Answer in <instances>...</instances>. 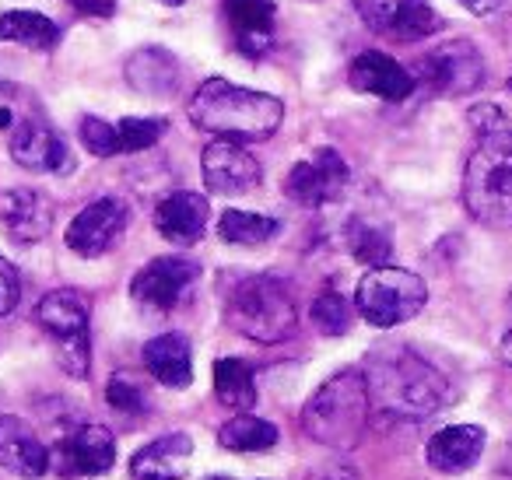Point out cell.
<instances>
[{
    "instance_id": "obj_1",
    "label": "cell",
    "mask_w": 512,
    "mask_h": 480,
    "mask_svg": "<svg viewBox=\"0 0 512 480\" xmlns=\"http://www.w3.org/2000/svg\"><path fill=\"white\" fill-rule=\"evenodd\" d=\"M365 386H369L372 410L397 421H421L446 407L449 382L432 361L414 354L411 347L386 344L365 358L362 365Z\"/></svg>"
},
{
    "instance_id": "obj_2",
    "label": "cell",
    "mask_w": 512,
    "mask_h": 480,
    "mask_svg": "<svg viewBox=\"0 0 512 480\" xmlns=\"http://www.w3.org/2000/svg\"><path fill=\"white\" fill-rule=\"evenodd\" d=\"M190 120L214 141L253 144L278 134L285 106L267 92L239 88L225 78H207L190 99Z\"/></svg>"
},
{
    "instance_id": "obj_3",
    "label": "cell",
    "mask_w": 512,
    "mask_h": 480,
    "mask_svg": "<svg viewBox=\"0 0 512 480\" xmlns=\"http://www.w3.org/2000/svg\"><path fill=\"white\" fill-rule=\"evenodd\" d=\"M463 204L484 228H512V127L509 120L477 130L463 169Z\"/></svg>"
},
{
    "instance_id": "obj_4",
    "label": "cell",
    "mask_w": 512,
    "mask_h": 480,
    "mask_svg": "<svg viewBox=\"0 0 512 480\" xmlns=\"http://www.w3.org/2000/svg\"><path fill=\"white\" fill-rule=\"evenodd\" d=\"M372 400L362 368H344L330 375L302 407V431L327 449L348 452L362 442L369 428Z\"/></svg>"
},
{
    "instance_id": "obj_5",
    "label": "cell",
    "mask_w": 512,
    "mask_h": 480,
    "mask_svg": "<svg viewBox=\"0 0 512 480\" xmlns=\"http://www.w3.org/2000/svg\"><path fill=\"white\" fill-rule=\"evenodd\" d=\"M225 316L242 337L256 340V344H281L285 337H292L295 323H299L292 291L271 274L242 277L228 291Z\"/></svg>"
},
{
    "instance_id": "obj_6",
    "label": "cell",
    "mask_w": 512,
    "mask_h": 480,
    "mask_svg": "<svg viewBox=\"0 0 512 480\" xmlns=\"http://www.w3.org/2000/svg\"><path fill=\"white\" fill-rule=\"evenodd\" d=\"M428 302V288L414 270L404 267H369V274L358 281L355 305L362 312L365 323L379 326V330H390L407 319H414Z\"/></svg>"
},
{
    "instance_id": "obj_7",
    "label": "cell",
    "mask_w": 512,
    "mask_h": 480,
    "mask_svg": "<svg viewBox=\"0 0 512 480\" xmlns=\"http://www.w3.org/2000/svg\"><path fill=\"white\" fill-rule=\"evenodd\" d=\"M43 333L57 347V361L71 379H85L92 368V333H88V305L78 291H50L36 305Z\"/></svg>"
},
{
    "instance_id": "obj_8",
    "label": "cell",
    "mask_w": 512,
    "mask_h": 480,
    "mask_svg": "<svg viewBox=\"0 0 512 480\" xmlns=\"http://www.w3.org/2000/svg\"><path fill=\"white\" fill-rule=\"evenodd\" d=\"M414 81L439 95H470L484 85V57L470 39H453L414 64Z\"/></svg>"
},
{
    "instance_id": "obj_9",
    "label": "cell",
    "mask_w": 512,
    "mask_h": 480,
    "mask_svg": "<svg viewBox=\"0 0 512 480\" xmlns=\"http://www.w3.org/2000/svg\"><path fill=\"white\" fill-rule=\"evenodd\" d=\"M372 32L397 43H418L442 29L439 11L428 0H351Z\"/></svg>"
},
{
    "instance_id": "obj_10",
    "label": "cell",
    "mask_w": 512,
    "mask_h": 480,
    "mask_svg": "<svg viewBox=\"0 0 512 480\" xmlns=\"http://www.w3.org/2000/svg\"><path fill=\"white\" fill-rule=\"evenodd\" d=\"M130 211L120 197H99L88 207H81L78 218L67 225L64 242L71 253L85 256V260H95V256H106L116 242L127 232Z\"/></svg>"
},
{
    "instance_id": "obj_11",
    "label": "cell",
    "mask_w": 512,
    "mask_h": 480,
    "mask_svg": "<svg viewBox=\"0 0 512 480\" xmlns=\"http://www.w3.org/2000/svg\"><path fill=\"white\" fill-rule=\"evenodd\" d=\"M351 183V169L334 148L313 151V158H302L285 179V193L302 207H327L344 197Z\"/></svg>"
},
{
    "instance_id": "obj_12",
    "label": "cell",
    "mask_w": 512,
    "mask_h": 480,
    "mask_svg": "<svg viewBox=\"0 0 512 480\" xmlns=\"http://www.w3.org/2000/svg\"><path fill=\"white\" fill-rule=\"evenodd\" d=\"M11 158H15L22 169H32V172H50V176H67V172H74L71 144H67L39 113L22 116L18 123H11Z\"/></svg>"
},
{
    "instance_id": "obj_13",
    "label": "cell",
    "mask_w": 512,
    "mask_h": 480,
    "mask_svg": "<svg viewBox=\"0 0 512 480\" xmlns=\"http://www.w3.org/2000/svg\"><path fill=\"white\" fill-rule=\"evenodd\" d=\"M197 277L200 263L186 260V256H158L134 274L130 295L141 305H151V309H172V305L183 302V295L197 284Z\"/></svg>"
},
{
    "instance_id": "obj_14",
    "label": "cell",
    "mask_w": 512,
    "mask_h": 480,
    "mask_svg": "<svg viewBox=\"0 0 512 480\" xmlns=\"http://www.w3.org/2000/svg\"><path fill=\"white\" fill-rule=\"evenodd\" d=\"M200 169H204V183L211 193H221V197H239V193H249L253 186H260L264 179V169L249 155L242 144L235 141H211L200 155Z\"/></svg>"
},
{
    "instance_id": "obj_15",
    "label": "cell",
    "mask_w": 512,
    "mask_h": 480,
    "mask_svg": "<svg viewBox=\"0 0 512 480\" xmlns=\"http://www.w3.org/2000/svg\"><path fill=\"white\" fill-rule=\"evenodd\" d=\"M113 463L116 438L102 424H81L60 442V470L67 477H99V473L113 470Z\"/></svg>"
},
{
    "instance_id": "obj_16",
    "label": "cell",
    "mask_w": 512,
    "mask_h": 480,
    "mask_svg": "<svg viewBox=\"0 0 512 480\" xmlns=\"http://www.w3.org/2000/svg\"><path fill=\"white\" fill-rule=\"evenodd\" d=\"M0 225L15 242H43L53 228V200L39 190H4L0 193Z\"/></svg>"
},
{
    "instance_id": "obj_17",
    "label": "cell",
    "mask_w": 512,
    "mask_h": 480,
    "mask_svg": "<svg viewBox=\"0 0 512 480\" xmlns=\"http://www.w3.org/2000/svg\"><path fill=\"white\" fill-rule=\"evenodd\" d=\"M0 466L22 480H36L50 470V449L22 417H0Z\"/></svg>"
},
{
    "instance_id": "obj_18",
    "label": "cell",
    "mask_w": 512,
    "mask_h": 480,
    "mask_svg": "<svg viewBox=\"0 0 512 480\" xmlns=\"http://www.w3.org/2000/svg\"><path fill=\"white\" fill-rule=\"evenodd\" d=\"M348 81L355 92L362 95H376V99H386V102H400L407 99V95L414 92V74L407 71L404 64H397L393 57H386V53H362V57H355V64H351L348 71Z\"/></svg>"
},
{
    "instance_id": "obj_19",
    "label": "cell",
    "mask_w": 512,
    "mask_h": 480,
    "mask_svg": "<svg viewBox=\"0 0 512 480\" xmlns=\"http://www.w3.org/2000/svg\"><path fill=\"white\" fill-rule=\"evenodd\" d=\"M193 438L186 431H169L155 438L130 459V477L134 480H183L190 473Z\"/></svg>"
},
{
    "instance_id": "obj_20",
    "label": "cell",
    "mask_w": 512,
    "mask_h": 480,
    "mask_svg": "<svg viewBox=\"0 0 512 480\" xmlns=\"http://www.w3.org/2000/svg\"><path fill=\"white\" fill-rule=\"evenodd\" d=\"M207 218H211V207L193 190L169 193V197L155 207L158 235L176 242V246H193V242H200V235H204V228H207Z\"/></svg>"
},
{
    "instance_id": "obj_21",
    "label": "cell",
    "mask_w": 512,
    "mask_h": 480,
    "mask_svg": "<svg viewBox=\"0 0 512 480\" xmlns=\"http://www.w3.org/2000/svg\"><path fill=\"white\" fill-rule=\"evenodd\" d=\"M484 452V428L477 424H449L435 431L425 445V459L439 473H467Z\"/></svg>"
},
{
    "instance_id": "obj_22",
    "label": "cell",
    "mask_w": 512,
    "mask_h": 480,
    "mask_svg": "<svg viewBox=\"0 0 512 480\" xmlns=\"http://www.w3.org/2000/svg\"><path fill=\"white\" fill-rule=\"evenodd\" d=\"M225 15L246 57H260L271 46L274 22H278V8L271 0H225Z\"/></svg>"
},
{
    "instance_id": "obj_23",
    "label": "cell",
    "mask_w": 512,
    "mask_h": 480,
    "mask_svg": "<svg viewBox=\"0 0 512 480\" xmlns=\"http://www.w3.org/2000/svg\"><path fill=\"white\" fill-rule=\"evenodd\" d=\"M144 368L155 382L172 389H186L193 382V358L190 344L179 333H162L144 344Z\"/></svg>"
},
{
    "instance_id": "obj_24",
    "label": "cell",
    "mask_w": 512,
    "mask_h": 480,
    "mask_svg": "<svg viewBox=\"0 0 512 480\" xmlns=\"http://www.w3.org/2000/svg\"><path fill=\"white\" fill-rule=\"evenodd\" d=\"M127 81L130 88L151 95V99H169L179 85V64L162 46H141L127 60Z\"/></svg>"
},
{
    "instance_id": "obj_25",
    "label": "cell",
    "mask_w": 512,
    "mask_h": 480,
    "mask_svg": "<svg viewBox=\"0 0 512 480\" xmlns=\"http://www.w3.org/2000/svg\"><path fill=\"white\" fill-rule=\"evenodd\" d=\"M64 39L60 25L39 11H4L0 15V43H18L29 50L50 53Z\"/></svg>"
},
{
    "instance_id": "obj_26",
    "label": "cell",
    "mask_w": 512,
    "mask_h": 480,
    "mask_svg": "<svg viewBox=\"0 0 512 480\" xmlns=\"http://www.w3.org/2000/svg\"><path fill=\"white\" fill-rule=\"evenodd\" d=\"M214 393L225 407L246 414L256 407V375L253 365L242 358H218L214 361Z\"/></svg>"
},
{
    "instance_id": "obj_27",
    "label": "cell",
    "mask_w": 512,
    "mask_h": 480,
    "mask_svg": "<svg viewBox=\"0 0 512 480\" xmlns=\"http://www.w3.org/2000/svg\"><path fill=\"white\" fill-rule=\"evenodd\" d=\"M218 442L221 449L232 452H267L278 445V428L264 417L253 414H235L232 421H225L218 428Z\"/></svg>"
},
{
    "instance_id": "obj_28",
    "label": "cell",
    "mask_w": 512,
    "mask_h": 480,
    "mask_svg": "<svg viewBox=\"0 0 512 480\" xmlns=\"http://www.w3.org/2000/svg\"><path fill=\"white\" fill-rule=\"evenodd\" d=\"M281 232V225L267 214L253 211H225L218 218V235L228 246H264Z\"/></svg>"
},
{
    "instance_id": "obj_29",
    "label": "cell",
    "mask_w": 512,
    "mask_h": 480,
    "mask_svg": "<svg viewBox=\"0 0 512 480\" xmlns=\"http://www.w3.org/2000/svg\"><path fill=\"white\" fill-rule=\"evenodd\" d=\"M169 130L165 120H151V116H127L116 123V137H120V155H134V151L155 148L162 134Z\"/></svg>"
},
{
    "instance_id": "obj_30",
    "label": "cell",
    "mask_w": 512,
    "mask_h": 480,
    "mask_svg": "<svg viewBox=\"0 0 512 480\" xmlns=\"http://www.w3.org/2000/svg\"><path fill=\"white\" fill-rule=\"evenodd\" d=\"M313 323L327 337H341V333L351 330V302L341 291H323L313 302Z\"/></svg>"
},
{
    "instance_id": "obj_31",
    "label": "cell",
    "mask_w": 512,
    "mask_h": 480,
    "mask_svg": "<svg viewBox=\"0 0 512 480\" xmlns=\"http://www.w3.org/2000/svg\"><path fill=\"white\" fill-rule=\"evenodd\" d=\"M351 253H355V260L365 263V267H383V263L390 260V239H386V232H379V228L358 225L355 232H351Z\"/></svg>"
},
{
    "instance_id": "obj_32",
    "label": "cell",
    "mask_w": 512,
    "mask_h": 480,
    "mask_svg": "<svg viewBox=\"0 0 512 480\" xmlns=\"http://www.w3.org/2000/svg\"><path fill=\"white\" fill-rule=\"evenodd\" d=\"M81 144L88 148V155L95 158H113L120 155V137H116V127L99 116H85L81 120Z\"/></svg>"
},
{
    "instance_id": "obj_33",
    "label": "cell",
    "mask_w": 512,
    "mask_h": 480,
    "mask_svg": "<svg viewBox=\"0 0 512 480\" xmlns=\"http://www.w3.org/2000/svg\"><path fill=\"white\" fill-rule=\"evenodd\" d=\"M106 400H109V407L123 410V414H148V393H144L130 375H113V379H109Z\"/></svg>"
},
{
    "instance_id": "obj_34",
    "label": "cell",
    "mask_w": 512,
    "mask_h": 480,
    "mask_svg": "<svg viewBox=\"0 0 512 480\" xmlns=\"http://www.w3.org/2000/svg\"><path fill=\"white\" fill-rule=\"evenodd\" d=\"M18 305V274L4 256H0V316H8Z\"/></svg>"
},
{
    "instance_id": "obj_35",
    "label": "cell",
    "mask_w": 512,
    "mask_h": 480,
    "mask_svg": "<svg viewBox=\"0 0 512 480\" xmlns=\"http://www.w3.org/2000/svg\"><path fill=\"white\" fill-rule=\"evenodd\" d=\"M67 4L85 18H113L116 15V0H67Z\"/></svg>"
},
{
    "instance_id": "obj_36",
    "label": "cell",
    "mask_w": 512,
    "mask_h": 480,
    "mask_svg": "<svg viewBox=\"0 0 512 480\" xmlns=\"http://www.w3.org/2000/svg\"><path fill=\"white\" fill-rule=\"evenodd\" d=\"M309 480H358V473L344 463H330L320 466V470H309Z\"/></svg>"
},
{
    "instance_id": "obj_37",
    "label": "cell",
    "mask_w": 512,
    "mask_h": 480,
    "mask_svg": "<svg viewBox=\"0 0 512 480\" xmlns=\"http://www.w3.org/2000/svg\"><path fill=\"white\" fill-rule=\"evenodd\" d=\"M460 4L470 11V15H491V11L502 8L505 0H460Z\"/></svg>"
},
{
    "instance_id": "obj_38",
    "label": "cell",
    "mask_w": 512,
    "mask_h": 480,
    "mask_svg": "<svg viewBox=\"0 0 512 480\" xmlns=\"http://www.w3.org/2000/svg\"><path fill=\"white\" fill-rule=\"evenodd\" d=\"M498 351H502V361H505V365H512V330L502 337V344H498Z\"/></svg>"
},
{
    "instance_id": "obj_39",
    "label": "cell",
    "mask_w": 512,
    "mask_h": 480,
    "mask_svg": "<svg viewBox=\"0 0 512 480\" xmlns=\"http://www.w3.org/2000/svg\"><path fill=\"white\" fill-rule=\"evenodd\" d=\"M162 4H172V8H179V4H186V0H162Z\"/></svg>"
},
{
    "instance_id": "obj_40",
    "label": "cell",
    "mask_w": 512,
    "mask_h": 480,
    "mask_svg": "<svg viewBox=\"0 0 512 480\" xmlns=\"http://www.w3.org/2000/svg\"><path fill=\"white\" fill-rule=\"evenodd\" d=\"M207 480H232V477H207Z\"/></svg>"
},
{
    "instance_id": "obj_41",
    "label": "cell",
    "mask_w": 512,
    "mask_h": 480,
    "mask_svg": "<svg viewBox=\"0 0 512 480\" xmlns=\"http://www.w3.org/2000/svg\"><path fill=\"white\" fill-rule=\"evenodd\" d=\"M509 312H512V295H509Z\"/></svg>"
},
{
    "instance_id": "obj_42",
    "label": "cell",
    "mask_w": 512,
    "mask_h": 480,
    "mask_svg": "<svg viewBox=\"0 0 512 480\" xmlns=\"http://www.w3.org/2000/svg\"><path fill=\"white\" fill-rule=\"evenodd\" d=\"M509 88H512V78H509Z\"/></svg>"
}]
</instances>
